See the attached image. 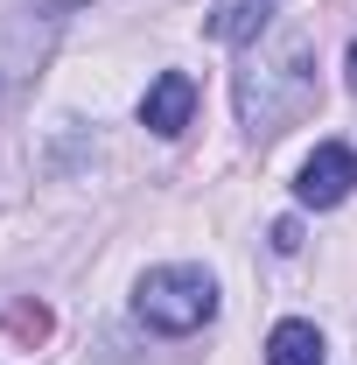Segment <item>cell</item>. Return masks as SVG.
<instances>
[{
    "instance_id": "52a82bcc",
    "label": "cell",
    "mask_w": 357,
    "mask_h": 365,
    "mask_svg": "<svg viewBox=\"0 0 357 365\" xmlns=\"http://www.w3.org/2000/svg\"><path fill=\"white\" fill-rule=\"evenodd\" d=\"M7 330H21V337H43V330H49V309L21 302V309H7Z\"/></svg>"
},
{
    "instance_id": "7a4b0ae2",
    "label": "cell",
    "mask_w": 357,
    "mask_h": 365,
    "mask_svg": "<svg viewBox=\"0 0 357 365\" xmlns=\"http://www.w3.org/2000/svg\"><path fill=\"white\" fill-rule=\"evenodd\" d=\"M134 309H140L147 330L189 337V330H203V323L218 317V281H211L203 267H154V274H140Z\"/></svg>"
},
{
    "instance_id": "30bf717a",
    "label": "cell",
    "mask_w": 357,
    "mask_h": 365,
    "mask_svg": "<svg viewBox=\"0 0 357 365\" xmlns=\"http://www.w3.org/2000/svg\"><path fill=\"white\" fill-rule=\"evenodd\" d=\"M63 7H78V0H63Z\"/></svg>"
},
{
    "instance_id": "277c9868",
    "label": "cell",
    "mask_w": 357,
    "mask_h": 365,
    "mask_svg": "<svg viewBox=\"0 0 357 365\" xmlns=\"http://www.w3.org/2000/svg\"><path fill=\"white\" fill-rule=\"evenodd\" d=\"M189 113H196V78L189 71H161L154 85H147V98H140V127L161 140H176L182 127H189Z\"/></svg>"
},
{
    "instance_id": "5b68a950",
    "label": "cell",
    "mask_w": 357,
    "mask_h": 365,
    "mask_svg": "<svg viewBox=\"0 0 357 365\" xmlns=\"http://www.w3.org/2000/svg\"><path fill=\"white\" fill-rule=\"evenodd\" d=\"M273 14H280V0H218L203 29H211V43H260Z\"/></svg>"
},
{
    "instance_id": "ba28073f",
    "label": "cell",
    "mask_w": 357,
    "mask_h": 365,
    "mask_svg": "<svg viewBox=\"0 0 357 365\" xmlns=\"http://www.w3.org/2000/svg\"><path fill=\"white\" fill-rule=\"evenodd\" d=\"M294 246H302V225H294V218H280V225H273V253H294Z\"/></svg>"
},
{
    "instance_id": "9c48e42d",
    "label": "cell",
    "mask_w": 357,
    "mask_h": 365,
    "mask_svg": "<svg viewBox=\"0 0 357 365\" xmlns=\"http://www.w3.org/2000/svg\"><path fill=\"white\" fill-rule=\"evenodd\" d=\"M351 85H357V43H351Z\"/></svg>"
},
{
    "instance_id": "8992f818",
    "label": "cell",
    "mask_w": 357,
    "mask_h": 365,
    "mask_svg": "<svg viewBox=\"0 0 357 365\" xmlns=\"http://www.w3.org/2000/svg\"><path fill=\"white\" fill-rule=\"evenodd\" d=\"M267 365H322V330L302 317H287V323H273V337H267Z\"/></svg>"
},
{
    "instance_id": "6da1fadb",
    "label": "cell",
    "mask_w": 357,
    "mask_h": 365,
    "mask_svg": "<svg viewBox=\"0 0 357 365\" xmlns=\"http://www.w3.org/2000/svg\"><path fill=\"white\" fill-rule=\"evenodd\" d=\"M309 98H315V43L309 36H287L280 56H252L238 71V120L252 134H280Z\"/></svg>"
},
{
    "instance_id": "3957f363",
    "label": "cell",
    "mask_w": 357,
    "mask_h": 365,
    "mask_svg": "<svg viewBox=\"0 0 357 365\" xmlns=\"http://www.w3.org/2000/svg\"><path fill=\"white\" fill-rule=\"evenodd\" d=\"M357 182V155L343 148V140H322L309 162H302V182H294V197L309 204V211H336L343 197H351Z\"/></svg>"
}]
</instances>
